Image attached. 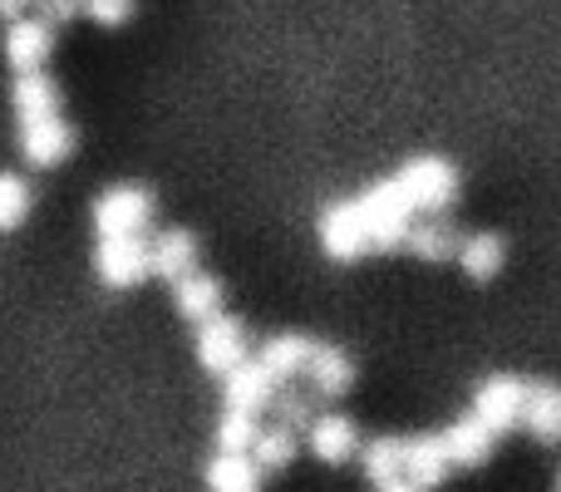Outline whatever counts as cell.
Instances as JSON below:
<instances>
[{"label": "cell", "mask_w": 561, "mask_h": 492, "mask_svg": "<svg viewBox=\"0 0 561 492\" xmlns=\"http://www.w3.org/2000/svg\"><path fill=\"white\" fill-rule=\"evenodd\" d=\"M355 207H359V217H365V232H369V247L375 251L404 247L409 227H414V217H419V207L409 203L399 178H385V183L365 187V193L355 197Z\"/></svg>", "instance_id": "6da1fadb"}, {"label": "cell", "mask_w": 561, "mask_h": 492, "mask_svg": "<svg viewBox=\"0 0 561 492\" xmlns=\"http://www.w3.org/2000/svg\"><path fill=\"white\" fill-rule=\"evenodd\" d=\"M153 222V193L148 187H108L94 197V227L99 237H144Z\"/></svg>", "instance_id": "7a4b0ae2"}, {"label": "cell", "mask_w": 561, "mask_h": 492, "mask_svg": "<svg viewBox=\"0 0 561 492\" xmlns=\"http://www.w3.org/2000/svg\"><path fill=\"white\" fill-rule=\"evenodd\" d=\"M394 178L419 213H444V207H454V197H458V173L448 158H409Z\"/></svg>", "instance_id": "3957f363"}, {"label": "cell", "mask_w": 561, "mask_h": 492, "mask_svg": "<svg viewBox=\"0 0 561 492\" xmlns=\"http://www.w3.org/2000/svg\"><path fill=\"white\" fill-rule=\"evenodd\" d=\"M94 271L108 290H128V286L153 276V251L138 242V237H99Z\"/></svg>", "instance_id": "277c9868"}, {"label": "cell", "mask_w": 561, "mask_h": 492, "mask_svg": "<svg viewBox=\"0 0 561 492\" xmlns=\"http://www.w3.org/2000/svg\"><path fill=\"white\" fill-rule=\"evenodd\" d=\"M523 404H527V379H517V375H488L473 394V414L488 428H497V434L523 424Z\"/></svg>", "instance_id": "5b68a950"}, {"label": "cell", "mask_w": 561, "mask_h": 492, "mask_svg": "<svg viewBox=\"0 0 561 492\" xmlns=\"http://www.w3.org/2000/svg\"><path fill=\"white\" fill-rule=\"evenodd\" d=\"M247 359V330L237 325L232 316H207L203 330H197V365L207 369V375H227V369H237Z\"/></svg>", "instance_id": "8992f818"}, {"label": "cell", "mask_w": 561, "mask_h": 492, "mask_svg": "<svg viewBox=\"0 0 561 492\" xmlns=\"http://www.w3.org/2000/svg\"><path fill=\"white\" fill-rule=\"evenodd\" d=\"M320 247H325L330 261H359L365 251H375L355 197H350V203H330L325 213H320Z\"/></svg>", "instance_id": "52a82bcc"}, {"label": "cell", "mask_w": 561, "mask_h": 492, "mask_svg": "<svg viewBox=\"0 0 561 492\" xmlns=\"http://www.w3.org/2000/svg\"><path fill=\"white\" fill-rule=\"evenodd\" d=\"M20 153H25L30 168H55V163H65V158L75 153V128H69L59 114L30 118V124H20Z\"/></svg>", "instance_id": "ba28073f"}, {"label": "cell", "mask_w": 561, "mask_h": 492, "mask_svg": "<svg viewBox=\"0 0 561 492\" xmlns=\"http://www.w3.org/2000/svg\"><path fill=\"white\" fill-rule=\"evenodd\" d=\"M49 49H55V25L39 15H20V20H5V59L10 69H45Z\"/></svg>", "instance_id": "9c48e42d"}, {"label": "cell", "mask_w": 561, "mask_h": 492, "mask_svg": "<svg viewBox=\"0 0 561 492\" xmlns=\"http://www.w3.org/2000/svg\"><path fill=\"white\" fill-rule=\"evenodd\" d=\"M227 389H222V404L227 409H247V414H262V409H272L276 399V379L266 375L262 359H242L237 369H227Z\"/></svg>", "instance_id": "30bf717a"}, {"label": "cell", "mask_w": 561, "mask_h": 492, "mask_svg": "<svg viewBox=\"0 0 561 492\" xmlns=\"http://www.w3.org/2000/svg\"><path fill=\"white\" fill-rule=\"evenodd\" d=\"M438 438H444L448 458H454L458 468H478V464H488V454H493L497 428H488L478 414H463V419H454Z\"/></svg>", "instance_id": "8fae6325"}, {"label": "cell", "mask_w": 561, "mask_h": 492, "mask_svg": "<svg viewBox=\"0 0 561 492\" xmlns=\"http://www.w3.org/2000/svg\"><path fill=\"white\" fill-rule=\"evenodd\" d=\"M448 468H454V458H448V448H444V438L438 434L404 438V478H409V488H438L448 478Z\"/></svg>", "instance_id": "7c38bea8"}, {"label": "cell", "mask_w": 561, "mask_h": 492, "mask_svg": "<svg viewBox=\"0 0 561 492\" xmlns=\"http://www.w3.org/2000/svg\"><path fill=\"white\" fill-rule=\"evenodd\" d=\"M310 355H316V340H310V335H296V330H286V335L262 340V355H256V359L266 365V375H272L276 385H290V379L306 375Z\"/></svg>", "instance_id": "4fadbf2b"}, {"label": "cell", "mask_w": 561, "mask_h": 492, "mask_svg": "<svg viewBox=\"0 0 561 492\" xmlns=\"http://www.w3.org/2000/svg\"><path fill=\"white\" fill-rule=\"evenodd\" d=\"M306 379H310V389H316V399H340L355 385V365H350L345 350L316 345V355H310V365H306Z\"/></svg>", "instance_id": "5bb4252c"}, {"label": "cell", "mask_w": 561, "mask_h": 492, "mask_svg": "<svg viewBox=\"0 0 561 492\" xmlns=\"http://www.w3.org/2000/svg\"><path fill=\"white\" fill-rule=\"evenodd\" d=\"M10 99H15V118H20V124L59 114V89H55V79H49L45 69H20Z\"/></svg>", "instance_id": "9a60e30c"}, {"label": "cell", "mask_w": 561, "mask_h": 492, "mask_svg": "<svg viewBox=\"0 0 561 492\" xmlns=\"http://www.w3.org/2000/svg\"><path fill=\"white\" fill-rule=\"evenodd\" d=\"M262 483V464L252 458V448H217V458L207 464V488L217 492H252Z\"/></svg>", "instance_id": "2e32d148"}, {"label": "cell", "mask_w": 561, "mask_h": 492, "mask_svg": "<svg viewBox=\"0 0 561 492\" xmlns=\"http://www.w3.org/2000/svg\"><path fill=\"white\" fill-rule=\"evenodd\" d=\"M173 306H178V316H183V320H197V325H203L207 316H217V310H222V286L193 266L187 276L173 281Z\"/></svg>", "instance_id": "e0dca14e"}, {"label": "cell", "mask_w": 561, "mask_h": 492, "mask_svg": "<svg viewBox=\"0 0 561 492\" xmlns=\"http://www.w3.org/2000/svg\"><path fill=\"white\" fill-rule=\"evenodd\" d=\"M523 428L537 444H557L561 438V385H527Z\"/></svg>", "instance_id": "ac0fdd59"}, {"label": "cell", "mask_w": 561, "mask_h": 492, "mask_svg": "<svg viewBox=\"0 0 561 492\" xmlns=\"http://www.w3.org/2000/svg\"><path fill=\"white\" fill-rule=\"evenodd\" d=\"M310 454L320 458V464H345V458H355V448H359V438H355V424L350 419H340V414H325V419H310Z\"/></svg>", "instance_id": "d6986e66"}, {"label": "cell", "mask_w": 561, "mask_h": 492, "mask_svg": "<svg viewBox=\"0 0 561 492\" xmlns=\"http://www.w3.org/2000/svg\"><path fill=\"white\" fill-rule=\"evenodd\" d=\"M404 247L414 251L419 261H458V227L454 222H444L438 213H428V222H414L409 227V237H404Z\"/></svg>", "instance_id": "ffe728a7"}, {"label": "cell", "mask_w": 561, "mask_h": 492, "mask_svg": "<svg viewBox=\"0 0 561 492\" xmlns=\"http://www.w3.org/2000/svg\"><path fill=\"white\" fill-rule=\"evenodd\" d=\"M365 478L375 488H389V492L409 488V478H404V438H375V444L365 448Z\"/></svg>", "instance_id": "44dd1931"}, {"label": "cell", "mask_w": 561, "mask_h": 492, "mask_svg": "<svg viewBox=\"0 0 561 492\" xmlns=\"http://www.w3.org/2000/svg\"><path fill=\"white\" fill-rule=\"evenodd\" d=\"M148 251H153V276H163V281H178L197 266V237L193 232H163V237H153Z\"/></svg>", "instance_id": "7402d4cb"}, {"label": "cell", "mask_w": 561, "mask_h": 492, "mask_svg": "<svg viewBox=\"0 0 561 492\" xmlns=\"http://www.w3.org/2000/svg\"><path fill=\"white\" fill-rule=\"evenodd\" d=\"M503 237L497 232H478V237H463V247H458V266H463V276L473 281H493L497 271H503Z\"/></svg>", "instance_id": "603a6c76"}, {"label": "cell", "mask_w": 561, "mask_h": 492, "mask_svg": "<svg viewBox=\"0 0 561 492\" xmlns=\"http://www.w3.org/2000/svg\"><path fill=\"white\" fill-rule=\"evenodd\" d=\"M252 458L262 464V473H276V468H286L290 458H296V428L280 424V419H276L272 428H262V434H256Z\"/></svg>", "instance_id": "cb8c5ba5"}, {"label": "cell", "mask_w": 561, "mask_h": 492, "mask_svg": "<svg viewBox=\"0 0 561 492\" xmlns=\"http://www.w3.org/2000/svg\"><path fill=\"white\" fill-rule=\"evenodd\" d=\"M30 213V183L20 173H0V232H15Z\"/></svg>", "instance_id": "d4e9b609"}, {"label": "cell", "mask_w": 561, "mask_h": 492, "mask_svg": "<svg viewBox=\"0 0 561 492\" xmlns=\"http://www.w3.org/2000/svg\"><path fill=\"white\" fill-rule=\"evenodd\" d=\"M256 434H262V424L247 409H222V419H217V448H252Z\"/></svg>", "instance_id": "484cf974"}, {"label": "cell", "mask_w": 561, "mask_h": 492, "mask_svg": "<svg viewBox=\"0 0 561 492\" xmlns=\"http://www.w3.org/2000/svg\"><path fill=\"white\" fill-rule=\"evenodd\" d=\"M272 409H276L280 424H290V428H310V419H316V414H310V399L296 394V389H276Z\"/></svg>", "instance_id": "4316f807"}, {"label": "cell", "mask_w": 561, "mask_h": 492, "mask_svg": "<svg viewBox=\"0 0 561 492\" xmlns=\"http://www.w3.org/2000/svg\"><path fill=\"white\" fill-rule=\"evenodd\" d=\"M84 15L104 30H118V25H128V15H134V0H84Z\"/></svg>", "instance_id": "83f0119b"}, {"label": "cell", "mask_w": 561, "mask_h": 492, "mask_svg": "<svg viewBox=\"0 0 561 492\" xmlns=\"http://www.w3.org/2000/svg\"><path fill=\"white\" fill-rule=\"evenodd\" d=\"M39 20H49V25H69V20L84 10V0H35Z\"/></svg>", "instance_id": "f1b7e54d"}, {"label": "cell", "mask_w": 561, "mask_h": 492, "mask_svg": "<svg viewBox=\"0 0 561 492\" xmlns=\"http://www.w3.org/2000/svg\"><path fill=\"white\" fill-rule=\"evenodd\" d=\"M30 0H0V20H20Z\"/></svg>", "instance_id": "f546056e"}, {"label": "cell", "mask_w": 561, "mask_h": 492, "mask_svg": "<svg viewBox=\"0 0 561 492\" xmlns=\"http://www.w3.org/2000/svg\"><path fill=\"white\" fill-rule=\"evenodd\" d=\"M557 488H561V478H557Z\"/></svg>", "instance_id": "4dcf8cb0"}]
</instances>
